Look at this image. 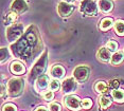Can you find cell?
Here are the masks:
<instances>
[{
    "instance_id": "cell-1",
    "label": "cell",
    "mask_w": 124,
    "mask_h": 111,
    "mask_svg": "<svg viewBox=\"0 0 124 111\" xmlns=\"http://www.w3.org/2000/svg\"><path fill=\"white\" fill-rule=\"evenodd\" d=\"M40 44L41 37L38 33L37 28L34 25H30L21 38L11 44V50L16 57L30 60Z\"/></svg>"
},
{
    "instance_id": "cell-2",
    "label": "cell",
    "mask_w": 124,
    "mask_h": 111,
    "mask_svg": "<svg viewBox=\"0 0 124 111\" xmlns=\"http://www.w3.org/2000/svg\"><path fill=\"white\" fill-rule=\"evenodd\" d=\"M47 67H48V52L45 51L40 55V57L36 60L33 68L31 69V72L29 75V81L31 84L35 82V81L39 76L44 75V73L46 72V70H47Z\"/></svg>"
},
{
    "instance_id": "cell-3",
    "label": "cell",
    "mask_w": 124,
    "mask_h": 111,
    "mask_svg": "<svg viewBox=\"0 0 124 111\" xmlns=\"http://www.w3.org/2000/svg\"><path fill=\"white\" fill-rule=\"evenodd\" d=\"M8 95L10 97H18L23 93L24 81L21 77H13L8 82Z\"/></svg>"
},
{
    "instance_id": "cell-4",
    "label": "cell",
    "mask_w": 124,
    "mask_h": 111,
    "mask_svg": "<svg viewBox=\"0 0 124 111\" xmlns=\"http://www.w3.org/2000/svg\"><path fill=\"white\" fill-rule=\"evenodd\" d=\"M23 32H24L23 24L22 23H14L7 29L5 36H7V39L9 40V42L14 44V42H16L18 39L21 38V36L24 34Z\"/></svg>"
},
{
    "instance_id": "cell-5",
    "label": "cell",
    "mask_w": 124,
    "mask_h": 111,
    "mask_svg": "<svg viewBox=\"0 0 124 111\" xmlns=\"http://www.w3.org/2000/svg\"><path fill=\"white\" fill-rule=\"evenodd\" d=\"M80 12L85 16H97L99 7L95 0H82L80 4Z\"/></svg>"
},
{
    "instance_id": "cell-6",
    "label": "cell",
    "mask_w": 124,
    "mask_h": 111,
    "mask_svg": "<svg viewBox=\"0 0 124 111\" xmlns=\"http://www.w3.org/2000/svg\"><path fill=\"white\" fill-rule=\"evenodd\" d=\"M78 82L75 81L74 77H67L62 81V91L64 94L70 95L71 93L75 92L78 89Z\"/></svg>"
},
{
    "instance_id": "cell-7",
    "label": "cell",
    "mask_w": 124,
    "mask_h": 111,
    "mask_svg": "<svg viewBox=\"0 0 124 111\" xmlns=\"http://www.w3.org/2000/svg\"><path fill=\"white\" fill-rule=\"evenodd\" d=\"M90 70L86 66H78L73 71V77L78 82H85L89 77Z\"/></svg>"
},
{
    "instance_id": "cell-8",
    "label": "cell",
    "mask_w": 124,
    "mask_h": 111,
    "mask_svg": "<svg viewBox=\"0 0 124 111\" xmlns=\"http://www.w3.org/2000/svg\"><path fill=\"white\" fill-rule=\"evenodd\" d=\"M65 106L71 111H78L82 108V101L77 95H68L64 98Z\"/></svg>"
},
{
    "instance_id": "cell-9",
    "label": "cell",
    "mask_w": 124,
    "mask_h": 111,
    "mask_svg": "<svg viewBox=\"0 0 124 111\" xmlns=\"http://www.w3.org/2000/svg\"><path fill=\"white\" fill-rule=\"evenodd\" d=\"M50 78L48 75H41L35 81V85H34V88L35 90L37 91L38 93H45L46 91H48L50 87Z\"/></svg>"
},
{
    "instance_id": "cell-10",
    "label": "cell",
    "mask_w": 124,
    "mask_h": 111,
    "mask_svg": "<svg viewBox=\"0 0 124 111\" xmlns=\"http://www.w3.org/2000/svg\"><path fill=\"white\" fill-rule=\"evenodd\" d=\"M74 8L75 7L72 3H68V2L62 1L57 5V13L60 14L61 17L67 18V17H69L73 12H74Z\"/></svg>"
},
{
    "instance_id": "cell-11",
    "label": "cell",
    "mask_w": 124,
    "mask_h": 111,
    "mask_svg": "<svg viewBox=\"0 0 124 111\" xmlns=\"http://www.w3.org/2000/svg\"><path fill=\"white\" fill-rule=\"evenodd\" d=\"M28 4L26 0H14L11 4V11L16 13L17 15H21V14L26 13L28 11Z\"/></svg>"
},
{
    "instance_id": "cell-12",
    "label": "cell",
    "mask_w": 124,
    "mask_h": 111,
    "mask_svg": "<svg viewBox=\"0 0 124 111\" xmlns=\"http://www.w3.org/2000/svg\"><path fill=\"white\" fill-rule=\"evenodd\" d=\"M10 71L14 75H22L26 73V66L20 60H14L10 65Z\"/></svg>"
},
{
    "instance_id": "cell-13",
    "label": "cell",
    "mask_w": 124,
    "mask_h": 111,
    "mask_svg": "<svg viewBox=\"0 0 124 111\" xmlns=\"http://www.w3.org/2000/svg\"><path fill=\"white\" fill-rule=\"evenodd\" d=\"M112 97L107 94H102L100 97L98 98V104L101 110H106L107 108H109L112 104Z\"/></svg>"
},
{
    "instance_id": "cell-14",
    "label": "cell",
    "mask_w": 124,
    "mask_h": 111,
    "mask_svg": "<svg viewBox=\"0 0 124 111\" xmlns=\"http://www.w3.org/2000/svg\"><path fill=\"white\" fill-rule=\"evenodd\" d=\"M65 69L63 66H61V65H54V66H52L51 70H50V74H51V76L54 79H61L64 77L65 75Z\"/></svg>"
},
{
    "instance_id": "cell-15",
    "label": "cell",
    "mask_w": 124,
    "mask_h": 111,
    "mask_svg": "<svg viewBox=\"0 0 124 111\" xmlns=\"http://www.w3.org/2000/svg\"><path fill=\"white\" fill-rule=\"evenodd\" d=\"M99 8L104 14H108L114 10V2L111 0H100L99 1Z\"/></svg>"
},
{
    "instance_id": "cell-16",
    "label": "cell",
    "mask_w": 124,
    "mask_h": 111,
    "mask_svg": "<svg viewBox=\"0 0 124 111\" xmlns=\"http://www.w3.org/2000/svg\"><path fill=\"white\" fill-rule=\"evenodd\" d=\"M97 56H98V58L100 59L101 61H103V62H108V61H110V60H111V57H112L111 52H110V51H109L108 49H107V48H105V47L101 48V49L98 51Z\"/></svg>"
},
{
    "instance_id": "cell-17",
    "label": "cell",
    "mask_w": 124,
    "mask_h": 111,
    "mask_svg": "<svg viewBox=\"0 0 124 111\" xmlns=\"http://www.w3.org/2000/svg\"><path fill=\"white\" fill-rule=\"evenodd\" d=\"M93 89H94V91L97 93H100V94H106V93L108 92V90H109V87H108V85H107L105 81H98L94 84Z\"/></svg>"
},
{
    "instance_id": "cell-18",
    "label": "cell",
    "mask_w": 124,
    "mask_h": 111,
    "mask_svg": "<svg viewBox=\"0 0 124 111\" xmlns=\"http://www.w3.org/2000/svg\"><path fill=\"white\" fill-rule=\"evenodd\" d=\"M114 24H115L114 19H112L111 17H105V18H103L102 20H101L100 24H99V28H100L101 31L105 32V31H108L109 29H111Z\"/></svg>"
},
{
    "instance_id": "cell-19",
    "label": "cell",
    "mask_w": 124,
    "mask_h": 111,
    "mask_svg": "<svg viewBox=\"0 0 124 111\" xmlns=\"http://www.w3.org/2000/svg\"><path fill=\"white\" fill-rule=\"evenodd\" d=\"M111 97L115 102L119 104L124 103V90L123 89H117L111 91Z\"/></svg>"
},
{
    "instance_id": "cell-20",
    "label": "cell",
    "mask_w": 124,
    "mask_h": 111,
    "mask_svg": "<svg viewBox=\"0 0 124 111\" xmlns=\"http://www.w3.org/2000/svg\"><path fill=\"white\" fill-rule=\"evenodd\" d=\"M123 60H124V52H122V51H117V52L114 53V55H112L110 64L112 66H118V65L122 64Z\"/></svg>"
},
{
    "instance_id": "cell-21",
    "label": "cell",
    "mask_w": 124,
    "mask_h": 111,
    "mask_svg": "<svg viewBox=\"0 0 124 111\" xmlns=\"http://www.w3.org/2000/svg\"><path fill=\"white\" fill-rule=\"evenodd\" d=\"M16 18H17V14L14 13V12H9L4 15V18H3V22H4V25L5 27H11L12 24H14Z\"/></svg>"
},
{
    "instance_id": "cell-22",
    "label": "cell",
    "mask_w": 124,
    "mask_h": 111,
    "mask_svg": "<svg viewBox=\"0 0 124 111\" xmlns=\"http://www.w3.org/2000/svg\"><path fill=\"white\" fill-rule=\"evenodd\" d=\"M0 56H1V64L3 65L4 62H7L11 57V52L8 48L2 47L0 50Z\"/></svg>"
},
{
    "instance_id": "cell-23",
    "label": "cell",
    "mask_w": 124,
    "mask_h": 111,
    "mask_svg": "<svg viewBox=\"0 0 124 111\" xmlns=\"http://www.w3.org/2000/svg\"><path fill=\"white\" fill-rule=\"evenodd\" d=\"M115 32L119 36H124V21L118 20L115 23Z\"/></svg>"
},
{
    "instance_id": "cell-24",
    "label": "cell",
    "mask_w": 124,
    "mask_h": 111,
    "mask_svg": "<svg viewBox=\"0 0 124 111\" xmlns=\"http://www.w3.org/2000/svg\"><path fill=\"white\" fill-rule=\"evenodd\" d=\"M60 88H62V84L60 81V79H54L53 78L51 81H50V87L49 89L51 91H58Z\"/></svg>"
},
{
    "instance_id": "cell-25",
    "label": "cell",
    "mask_w": 124,
    "mask_h": 111,
    "mask_svg": "<svg viewBox=\"0 0 124 111\" xmlns=\"http://www.w3.org/2000/svg\"><path fill=\"white\" fill-rule=\"evenodd\" d=\"M106 48L110 51V52H115L116 53V51H117V49H118V44L115 40H109L108 42H107V44H106Z\"/></svg>"
},
{
    "instance_id": "cell-26",
    "label": "cell",
    "mask_w": 124,
    "mask_h": 111,
    "mask_svg": "<svg viewBox=\"0 0 124 111\" xmlns=\"http://www.w3.org/2000/svg\"><path fill=\"white\" fill-rule=\"evenodd\" d=\"M119 86H120V82H119L118 79H111V81H108V87H109V89H110L111 91L119 89Z\"/></svg>"
},
{
    "instance_id": "cell-27",
    "label": "cell",
    "mask_w": 124,
    "mask_h": 111,
    "mask_svg": "<svg viewBox=\"0 0 124 111\" xmlns=\"http://www.w3.org/2000/svg\"><path fill=\"white\" fill-rule=\"evenodd\" d=\"M2 111H17V107L13 103H7L2 107Z\"/></svg>"
},
{
    "instance_id": "cell-28",
    "label": "cell",
    "mask_w": 124,
    "mask_h": 111,
    "mask_svg": "<svg viewBox=\"0 0 124 111\" xmlns=\"http://www.w3.org/2000/svg\"><path fill=\"white\" fill-rule=\"evenodd\" d=\"M43 97L45 101H47V102H51L53 98H54V93H53V91L51 90H48L46 91V92L43 94Z\"/></svg>"
},
{
    "instance_id": "cell-29",
    "label": "cell",
    "mask_w": 124,
    "mask_h": 111,
    "mask_svg": "<svg viewBox=\"0 0 124 111\" xmlns=\"http://www.w3.org/2000/svg\"><path fill=\"white\" fill-rule=\"evenodd\" d=\"M92 106V101L90 98H85L82 101V108L84 109H89Z\"/></svg>"
},
{
    "instance_id": "cell-30",
    "label": "cell",
    "mask_w": 124,
    "mask_h": 111,
    "mask_svg": "<svg viewBox=\"0 0 124 111\" xmlns=\"http://www.w3.org/2000/svg\"><path fill=\"white\" fill-rule=\"evenodd\" d=\"M48 108L49 111H62V106L58 103H51Z\"/></svg>"
},
{
    "instance_id": "cell-31",
    "label": "cell",
    "mask_w": 124,
    "mask_h": 111,
    "mask_svg": "<svg viewBox=\"0 0 124 111\" xmlns=\"http://www.w3.org/2000/svg\"><path fill=\"white\" fill-rule=\"evenodd\" d=\"M5 91H8V89L5 88L4 84H1V98L2 99L5 98Z\"/></svg>"
},
{
    "instance_id": "cell-32",
    "label": "cell",
    "mask_w": 124,
    "mask_h": 111,
    "mask_svg": "<svg viewBox=\"0 0 124 111\" xmlns=\"http://www.w3.org/2000/svg\"><path fill=\"white\" fill-rule=\"evenodd\" d=\"M34 111H49V109L45 106H38Z\"/></svg>"
},
{
    "instance_id": "cell-33",
    "label": "cell",
    "mask_w": 124,
    "mask_h": 111,
    "mask_svg": "<svg viewBox=\"0 0 124 111\" xmlns=\"http://www.w3.org/2000/svg\"><path fill=\"white\" fill-rule=\"evenodd\" d=\"M65 2H68V3H72V2H74L75 0H64Z\"/></svg>"
}]
</instances>
